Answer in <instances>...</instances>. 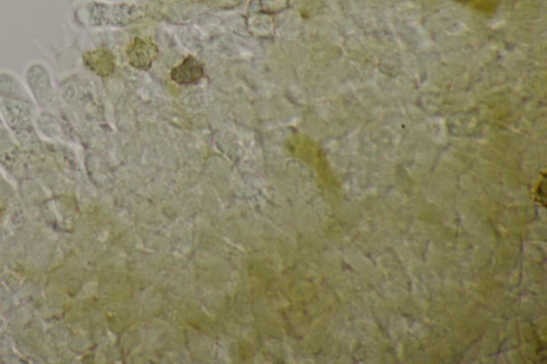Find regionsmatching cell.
Returning <instances> with one entry per match:
<instances>
[{
	"mask_svg": "<svg viewBox=\"0 0 547 364\" xmlns=\"http://www.w3.org/2000/svg\"><path fill=\"white\" fill-rule=\"evenodd\" d=\"M127 56L132 68L140 71H147L153 61L157 58L158 48L151 41L136 38L134 43L128 48Z\"/></svg>",
	"mask_w": 547,
	"mask_h": 364,
	"instance_id": "6da1fadb",
	"label": "cell"
},
{
	"mask_svg": "<svg viewBox=\"0 0 547 364\" xmlns=\"http://www.w3.org/2000/svg\"><path fill=\"white\" fill-rule=\"evenodd\" d=\"M203 75V65L192 56H188L181 65L173 68L170 73L171 80L179 85L198 84Z\"/></svg>",
	"mask_w": 547,
	"mask_h": 364,
	"instance_id": "7a4b0ae2",
	"label": "cell"
},
{
	"mask_svg": "<svg viewBox=\"0 0 547 364\" xmlns=\"http://www.w3.org/2000/svg\"><path fill=\"white\" fill-rule=\"evenodd\" d=\"M85 65L98 75L108 76L115 68V58L107 50H95L88 53L85 57Z\"/></svg>",
	"mask_w": 547,
	"mask_h": 364,
	"instance_id": "3957f363",
	"label": "cell"
}]
</instances>
